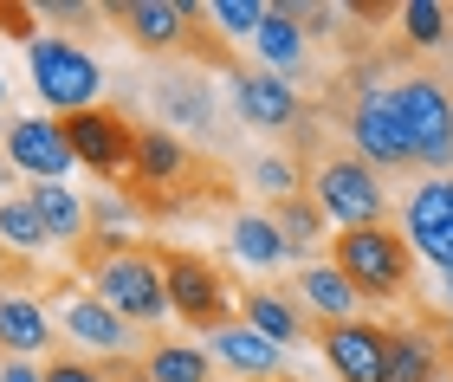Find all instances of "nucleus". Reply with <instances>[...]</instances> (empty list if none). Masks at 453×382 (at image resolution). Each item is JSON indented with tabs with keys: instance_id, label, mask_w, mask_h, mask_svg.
<instances>
[{
	"instance_id": "nucleus-1",
	"label": "nucleus",
	"mask_w": 453,
	"mask_h": 382,
	"mask_svg": "<svg viewBox=\"0 0 453 382\" xmlns=\"http://www.w3.org/2000/svg\"><path fill=\"white\" fill-rule=\"evenodd\" d=\"M331 266L357 286L363 298H402L408 292V240L395 227H343L331 247Z\"/></svg>"
},
{
	"instance_id": "nucleus-2",
	"label": "nucleus",
	"mask_w": 453,
	"mask_h": 382,
	"mask_svg": "<svg viewBox=\"0 0 453 382\" xmlns=\"http://www.w3.org/2000/svg\"><path fill=\"white\" fill-rule=\"evenodd\" d=\"M91 286L123 325H156V317L169 311V286H162V259L156 253H130V247L104 253L91 266Z\"/></svg>"
},
{
	"instance_id": "nucleus-3",
	"label": "nucleus",
	"mask_w": 453,
	"mask_h": 382,
	"mask_svg": "<svg viewBox=\"0 0 453 382\" xmlns=\"http://www.w3.org/2000/svg\"><path fill=\"white\" fill-rule=\"evenodd\" d=\"M27 72H33L39 97H46L58 117L91 111L97 91H104V72H97V58H91L85 46H72V39H33V46H27Z\"/></svg>"
},
{
	"instance_id": "nucleus-4",
	"label": "nucleus",
	"mask_w": 453,
	"mask_h": 382,
	"mask_svg": "<svg viewBox=\"0 0 453 382\" xmlns=\"http://www.w3.org/2000/svg\"><path fill=\"white\" fill-rule=\"evenodd\" d=\"M162 286H169V311H181L195 331H226L234 325V298H226V279L214 272V259L169 247L162 253Z\"/></svg>"
},
{
	"instance_id": "nucleus-5",
	"label": "nucleus",
	"mask_w": 453,
	"mask_h": 382,
	"mask_svg": "<svg viewBox=\"0 0 453 382\" xmlns=\"http://www.w3.org/2000/svg\"><path fill=\"white\" fill-rule=\"evenodd\" d=\"M388 97H395V117H402V136L415 149V163L447 169L453 163V97L434 78H402Z\"/></svg>"
},
{
	"instance_id": "nucleus-6",
	"label": "nucleus",
	"mask_w": 453,
	"mask_h": 382,
	"mask_svg": "<svg viewBox=\"0 0 453 382\" xmlns=\"http://www.w3.org/2000/svg\"><path fill=\"white\" fill-rule=\"evenodd\" d=\"M58 136H65L72 156L85 169H97V175H123V169L136 163V124L123 111H111V104H91V111L58 117Z\"/></svg>"
},
{
	"instance_id": "nucleus-7",
	"label": "nucleus",
	"mask_w": 453,
	"mask_h": 382,
	"mask_svg": "<svg viewBox=\"0 0 453 382\" xmlns=\"http://www.w3.org/2000/svg\"><path fill=\"white\" fill-rule=\"evenodd\" d=\"M311 201L324 214H337L343 227H376L382 220V182L369 175L363 156H337L311 175Z\"/></svg>"
},
{
	"instance_id": "nucleus-8",
	"label": "nucleus",
	"mask_w": 453,
	"mask_h": 382,
	"mask_svg": "<svg viewBox=\"0 0 453 382\" xmlns=\"http://www.w3.org/2000/svg\"><path fill=\"white\" fill-rule=\"evenodd\" d=\"M104 13L142 52H188L195 46V19H208V7H188V0H117Z\"/></svg>"
},
{
	"instance_id": "nucleus-9",
	"label": "nucleus",
	"mask_w": 453,
	"mask_h": 382,
	"mask_svg": "<svg viewBox=\"0 0 453 382\" xmlns=\"http://www.w3.org/2000/svg\"><path fill=\"white\" fill-rule=\"evenodd\" d=\"M349 136H357V156L369 169H408L415 149L402 136V117H395V97L388 91H363L357 111H349Z\"/></svg>"
},
{
	"instance_id": "nucleus-10",
	"label": "nucleus",
	"mask_w": 453,
	"mask_h": 382,
	"mask_svg": "<svg viewBox=\"0 0 453 382\" xmlns=\"http://www.w3.org/2000/svg\"><path fill=\"white\" fill-rule=\"evenodd\" d=\"M318 344H324V356H331V370H337L343 382H382V370H388V331L369 325V317L324 325Z\"/></svg>"
},
{
	"instance_id": "nucleus-11",
	"label": "nucleus",
	"mask_w": 453,
	"mask_h": 382,
	"mask_svg": "<svg viewBox=\"0 0 453 382\" xmlns=\"http://www.w3.org/2000/svg\"><path fill=\"white\" fill-rule=\"evenodd\" d=\"M7 163L39 175V182H65V169L78 156H72L65 136H58V117H13L7 124Z\"/></svg>"
},
{
	"instance_id": "nucleus-12",
	"label": "nucleus",
	"mask_w": 453,
	"mask_h": 382,
	"mask_svg": "<svg viewBox=\"0 0 453 382\" xmlns=\"http://www.w3.org/2000/svg\"><path fill=\"white\" fill-rule=\"evenodd\" d=\"M234 104L240 117L253 130H285V124H298V91H292V78H279V72H234Z\"/></svg>"
},
{
	"instance_id": "nucleus-13",
	"label": "nucleus",
	"mask_w": 453,
	"mask_h": 382,
	"mask_svg": "<svg viewBox=\"0 0 453 382\" xmlns=\"http://www.w3.org/2000/svg\"><path fill=\"white\" fill-rule=\"evenodd\" d=\"M58 325H65L72 337H78V344H85V350H130V325H123V317L104 305V298H65V305H58Z\"/></svg>"
},
{
	"instance_id": "nucleus-14",
	"label": "nucleus",
	"mask_w": 453,
	"mask_h": 382,
	"mask_svg": "<svg viewBox=\"0 0 453 382\" xmlns=\"http://www.w3.org/2000/svg\"><path fill=\"white\" fill-rule=\"evenodd\" d=\"M240 325H253L265 344H279V350L285 344H304V311L285 292H273V286H253L240 298Z\"/></svg>"
},
{
	"instance_id": "nucleus-15",
	"label": "nucleus",
	"mask_w": 453,
	"mask_h": 382,
	"mask_svg": "<svg viewBox=\"0 0 453 382\" xmlns=\"http://www.w3.org/2000/svg\"><path fill=\"white\" fill-rule=\"evenodd\" d=\"M130 175H136V182H162V188H169V182H181V175H195V156L188 149H181V136L175 130H136V163H130Z\"/></svg>"
},
{
	"instance_id": "nucleus-16",
	"label": "nucleus",
	"mask_w": 453,
	"mask_h": 382,
	"mask_svg": "<svg viewBox=\"0 0 453 382\" xmlns=\"http://www.w3.org/2000/svg\"><path fill=\"white\" fill-rule=\"evenodd\" d=\"M298 298L324 317V325H349V317L363 311V292L349 286L337 266H304V272H298Z\"/></svg>"
},
{
	"instance_id": "nucleus-17",
	"label": "nucleus",
	"mask_w": 453,
	"mask_h": 382,
	"mask_svg": "<svg viewBox=\"0 0 453 382\" xmlns=\"http://www.w3.org/2000/svg\"><path fill=\"white\" fill-rule=\"evenodd\" d=\"M214 356L226 370H240V376H279L285 370V356H279V344H265V337L253 331V325H226V331H214Z\"/></svg>"
},
{
	"instance_id": "nucleus-18",
	"label": "nucleus",
	"mask_w": 453,
	"mask_h": 382,
	"mask_svg": "<svg viewBox=\"0 0 453 382\" xmlns=\"http://www.w3.org/2000/svg\"><path fill=\"white\" fill-rule=\"evenodd\" d=\"M156 111H162L169 130H214V91L201 85V78H162Z\"/></svg>"
},
{
	"instance_id": "nucleus-19",
	"label": "nucleus",
	"mask_w": 453,
	"mask_h": 382,
	"mask_svg": "<svg viewBox=\"0 0 453 382\" xmlns=\"http://www.w3.org/2000/svg\"><path fill=\"white\" fill-rule=\"evenodd\" d=\"M52 344V317L33 298H0V350L7 356H33Z\"/></svg>"
},
{
	"instance_id": "nucleus-20",
	"label": "nucleus",
	"mask_w": 453,
	"mask_h": 382,
	"mask_svg": "<svg viewBox=\"0 0 453 382\" xmlns=\"http://www.w3.org/2000/svg\"><path fill=\"white\" fill-rule=\"evenodd\" d=\"M33 208H39V220H46V233L52 240H85V220H91V208L78 201L65 182H33Z\"/></svg>"
},
{
	"instance_id": "nucleus-21",
	"label": "nucleus",
	"mask_w": 453,
	"mask_h": 382,
	"mask_svg": "<svg viewBox=\"0 0 453 382\" xmlns=\"http://www.w3.org/2000/svg\"><path fill=\"white\" fill-rule=\"evenodd\" d=\"M234 253L246 259V266H265V272H273L292 247H285V233H279L273 214H240V220H234Z\"/></svg>"
},
{
	"instance_id": "nucleus-22",
	"label": "nucleus",
	"mask_w": 453,
	"mask_h": 382,
	"mask_svg": "<svg viewBox=\"0 0 453 382\" xmlns=\"http://www.w3.org/2000/svg\"><path fill=\"white\" fill-rule=\"evenodd\" d=\"M253 46L265 58V72H298V58H304V33H298V19H285L279 7H265V27L253 33Z\"/></svg>"
},
{
	"instance_id": "nucleus-23",
	"label": "nucleus",
	"mask_w": 453,
	"mask_h": 382,
	"mask_svg": "<svg viewBox=\"0 0 453 382\" xmlns=\"http://www.w3.org/2000/svg\"><path fill=\"white\" fill-rule=\"evenodd\" d=\"M434 344L421 331H388V370L382 382H434Z\"/></svg>"
},
{
	"instance_id": "nucleus-24",
	"label": "nucleus",
	"mask_w": 453,
	"mask_h": 382,
	"mask_svg": "<svg viewBox=\"0 0 453 382\" xmlns=\"http://www.w3.org/2000/svg\"><path fill=\"white\" fill-rule=\"evenodd\" d=\"M142 370H150L156 382H208L214 376V356L195 350V344H156L150 356H142Z\"/></svg>"
},
{
	"instance_id": "nucleus-25",
	"label": "nucleus",
	"mask_w": 453,
	"mask_h": 382,
	"mask_svg": "<svg viewBox=\"0 0 453 382\" xmlns=\"http://www.w3.org/2000/svg\"><path fill=\"white\" fill-rule=\"evenodd\" d=\"M441 227H453V175L415 188V201H408V227H402V233H441Z\"/></svg>"
},
{
	"instance_id": "nucleus-26",
	"label": "nucleus",
	"mask_w": 453,
	"mask_h": 382,
	"mask_svg": "<svg viewBox=\"0 0 453 382\" xmlns=\"http://www.w3.org/2000/svg\"><path fill=\"white\" fill-rule=\"evenodd\" d=\"M395 19H402L408 46H427V52H434V46H447V39H453V13L441 7V0H408Z\"/></svg>"
},
{
	"instance_id": "nucleus-27",
	"label": "nucleus",
	"mask_w": 453,
	"mask_h": 382,
	"mask_svg": "<svg viewBox=\"0 0 453 382\" xmlns=\"http://www.w3.org/2000/svg\"><path fill=\"white\" fill-rule=\"evenodd\" d=\"M46 220H39L33 201H0V247H13V253H39L46 247Z\"/></svg>"
},
{
	"instance_id": "nucleus-28",
	"label": "nucleus",
	"mask_w": 453,
	"mask_h": 382,
	"mask_svg": "<svg viewBox=\"0 0 453 382\" xmlns=\"http://www.w3.org/2000/svg\"><path fill=\"white\" fill-rule=\"evenodd\" d=\"M279 233H285V247L292 253H311V240H318V201L311 195H292V201H279Z\"/></svg>"
},
{
	"instance_id": "nucleus-29",
	"label": "nucleus",
	"mask_w": 453,
	"mask_h": 382,
	"mask_svg": "<svg viewBox=\"0 0 453 382\" xmlns=\"http://www.w3.org/2000/svg\"><path fill=\"white\" fill-rule=\"evenodd\" d=\"M208 19H214L226 39H253V33L265 27V7H259V0H214Z\"/></svg>"
},
{
	"instance_id": "nucleus-30",
	"label": "nucleus",
	"mask_w": 453,
	"mask_h": 382,
	"mask_svg": "<svg viewBox=\"0 0 453 382\" xmlns=\"http://www.w3.org/2000/svg\"><path fill=\"white\" fill-rule=\"evenodd\" d=\"M253 182H259L265 195H279V201H292V195H298V182H292V163H279V156H273V163H253Z\"/></svg>"
},
{
	"instance_id": "nucleus-31",
	"label": "nucleus",
	"mask_w": 453,
	"mask_h": 382,
	"mask_svg": "<svg viewBox=\"0 0 453 382\" xmlns=\"http://www.w3.org/2000/svg\"><path fill=\"white\" fill-rule=\"evenodd\" d=\"M408 247H415L421 259H434L441 272H453V227H441V233H408Z\"/></svg>"
},
{
	"instance_id": "nucleus-32",
	"label": "nucleus",
	"mask_w": 453,
	"mask_h": 382,
	"mask_svg": "<svg viewBox=\"0 0 453 382\" xmlns=\"http://www.w3.org/2000/svg\"><path fill=\"white\" fill-rule=\"evenodd\" d=\"M46 382H104L97 363H78V356H52L46 363Z\"/></svg>"
},
{
	"instance_id": "nucleus-33",
	"label": "nucleus",
	"mask_w": 453,
	"mask_h": 382,
	"mask_svg": "<svg viewBox=\"0 0 453 382\" xmlns=\"http://www.w3.org/2000/svg\"><path fill=\"white\" fill-rule=\"evenodd\" d=\"M91 220H97V227H130L136 208H130V201H117V195H97L91 201Z\"/></svg>"
},
{
	"instance_id": "nucleus-34",
	"label": "nucleus",
	"mask_w": 453,
	"mask_h": 382,
	"mask_svg": "<svg viewBox=\"0 0 453 382\" xmlns=\"http://www.w3.org/2000/svg\"><path fill=\"white\" fill-rule=\"evenodd\" d=\"M0 33H13V39L33 46V7H0Z\"/></svg>"
},
{
	"instance_id": "nucleus-35",
	"label": "nucleus",
	"mask_w": 453,
	"mask_h": 382,
	"mask_svg": "<svg viewBox=\"0 0 453 382\" xmlns=\"http://www.w3.org/2000/svg\"><path fill=\"white\" fill-rule=\"evenodd\" d=\"M0 382H46V370H33L27 356H7V363H0Z\"/></svg>"
},
{
	"instance_id": "nucleus-36",
	"label": "nucleus",
	"mask_w": 453,
	"mask_h": 382,
	"mask_svg": "<svg viewBox=\"0 0 453 382\" xmlns=\"http://www.w3.org/2000/svg\"><path fill=\"white\" fill-rule=\"evenodd\" d=\"M123 382H156V376H150V370H130V376H123Z\"/></svg>"
},
{
	"instance_id": "nucleus-37",
	"label": "nucleus",
	"mask_w": 453,
	"mask_h": 382,
	"mask_svg": "<svg viewBox=\"0 0 453 382\" xmlns=\"http://www.w3.org/2000/svg\"><path fill=\"white\" fill-rule=\"evenodd\" d=\"M0 182H7V156H0Z\"/></svg>"
},
{
	"instance_id": "nucleus-38",
	"label": "nucleus",
	"mask_w": 453,
	"mask_h": 382,
	"mask_svg": "<svg viewBox=\"0 0 453 382\" xmlns=\"http://www.w3.org/2000/svg\"><path fill=\"white\" fill-rule=\"evenodd\" d=\"M0 104H7V78H0Z\"/></svg>"
},
{
	"instance_id": "nucleus-39",
	"label": "nucleus",
	"mask_w": 453,
	"mask_h": 382,
	"mask_svg": "<svg viewBox=\"0 0 453 382\" xmlns=\"http://www.w3.org/2000/svg\"><path fill=\"white\" fill-rule=\"evenodd\" d=\"M447 298H453V272H447Z\"/></svg>"
}]
</instances>
